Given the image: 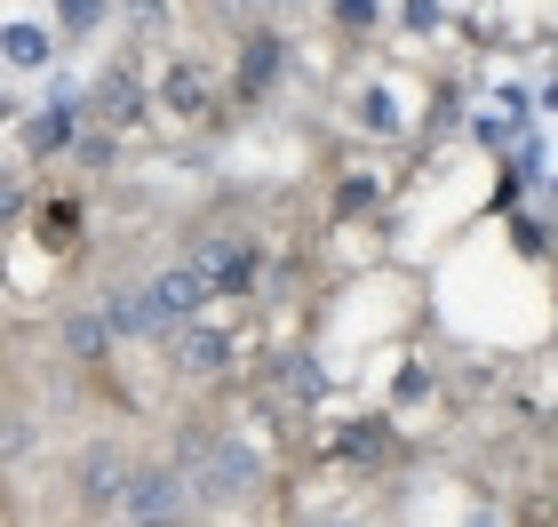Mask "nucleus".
I'll return each mask as SVG.
<instances>
[{"instance_id":"39448f33","label":"nucleus","mask_w":558,"mask_h":527,"mask_svg":"<svg viewBox=\"0 0 558 527\" xmlns=\"http://www.w3.org/2000/svg\"><path fill=\"white\" fill-rule=\"evenodd\" d=\"M175 336V368H192V375H223L232 368V328H216V320H184V328H168Z\"/></svg>"},{"instance_id":"0eeeda50","label":"nucleus","mask_w":558,"mask_h":527,"mask_svg":"<svg viewBox=\"0 0 558 527\" xmlns=\"http://www.w3.org/2000/svg\"><path fill=\"white\" fill-rule=\"evenodd\" d=\"M57 344L72 351V360H105V351H112V328H105V312H64V328H57Z\"/></svg>"},{"instance_id":"1a4fd4ad","label":"nucleus","mask_w":558,"mask_h":527,"mask_svg":"<svg viewBox=\"0 0 558 527\" xmlns=\"http://www.w3.org/2000/svg\"><path fill=\"white\" fill-rule=\"evenodd\" d=\"M72 136H81V120H72V105H48L40 120H33V129H24V153H72Z\"/></svg>"},{"instance_id":"f8f14e48","label":"nucleus","mask_w":558,"mask_h":527,"mask_svg":"<svg viewBox=\"0 0 558 527\" xmlns=\"http://www.w3.org/2000/svg\"><path fill=\"white\" fill-rule=\"evenodd\" d=\"M40 240H48V248H72V240H81V200H40Z\"/></svg>"},{"instance_id":"f03ea898","label":"nucleus","mask_w":558,"mask_h":527,"mask_svg":"<svg viewBox=\"0 0 558 527\" xmlns=\"http://www.w3.org/2000/svg\"><path fill=\"white\" fill-rule=\"evenodd\" d=\"M192 488L175 480V464H136V480H129V495H120V527H192Z\"/></svg>"},{"instance_id":"7ed1b4c3","label":"nucleus","mask_w":558,"mask_h":527,"mask_svg":"<svg viewBox=\"0 0 558 527\" xmlns=\"http://www.w3.org/2000/svg\"><path fill=\"white\" fill-rule=\"evenodd\" d=\"M192 280L208 288V296H247L264 280V248L247 240V232H208V240H192Z\"/></svg>"},{"instance_id":"dca6fc26","label":"nucleus","mask_w":558,"mask_h":527,"mask_svg":"<svg viewBox=\"0 0 558 527\" xmlns=\"http://www.w3.org/2000/svg\"><path fill=\"white\" fill-rule=\"evenodd\" d=\"M105 527H120V519H105Z\"/></svg>"},{"instance_id":"9b49d317","label":"nucleus","mask_w":558,"mask_h":527,"mask_svg":"<svg viewBox=\"0 0 558 527\" xmlns=\"http://www.w3.org/2000/svg\"><path fill=\"white\" fill-rule=\"evenodd\" d=\"M136 105H144V88H136V72H120V64H112V72H105V81H96V112H105V120H129Z\"/></svg>"},{"instance_id":"2eb2a0df","label":"nucleus","mask_w":558,"mask_h":527,"mask_svg":"<svg viewBox=\"0 0 558 527\" xmlns=\"http://www.w3.org/2000/svg\"><path fill=\"white\" fill-rule=\"evenodd\" d=\"M24 216V184H16V176H0V224H16Z\"/></svg>"},{"instance_id":"f257e3e1","label":"nucleus","mask_w":558,"mask_h":527,"mask_svg":"<svg viewBox=\"0 0 558 527\" xmlns=\"http://www.w3.org/2000/svg\"><path fill=\"white\" fill-rule=\"evenodd\" d=\"M175 480L192 488V504L232 512V504H247V495L264 488V464H256V447H247L240 432H208V423H192V432L175 440Z\"/></svg>"},{"instance_id":"20e7f679","label":"nucleus","mask_w":558,"mask_h":527,"mask_svg":"<svg viewBox=\"0 0 558 527\" xmlns=\"http://www.w3.org/2000/svg\"><path fill=\"white\" fill-rule=\"evenodd\" d=\"M129 480H136V456H129V447H112V440L81 447V464H72V495H81L96 519H112V512H120Z\"/></svg>"},{"instance_id":"9d476101","label":"nucleus","mask_w":558,"mask_h":527,"mask_svg":"<svg viewBox=\"0 0 558 527\" xmlns=\"http://www.w3.org/2000/svg\"><path fill=\"white\" fill-rule=\"evenodd\" d=\"M336 456H351V471H375V464L391 456L384 423H351V432H336Z\"/></svg>"},{"instance_id":"423d86ee","label":"nucleus","mask_w":558,"mask_h":527,"mask_svg":"<svg viewBox=\"0 0 558 527\" xmlns=\"http://www.w3.org/2000/svg\"><path fill=\"white\" fill-rule=\"evenodd\" d=\"M160 105H168L175 120H208V105H216L208 72H199V64H168V72H160Z\"/></svg>"},{"instance_id":"6e6552de","label":"nucleus","mask_w":558,"mask_h":527,"mask_svg":"<svg viewBox=\"0 0 558 527\" xmlns=\"http://www.w3.org/2000/svg\"><path fill=\"white\" fill-rule=\"evenodd\" d=\"M271 72H279V40L256 33V40L240 48V64H232V88H240V96H264V88H271Z\"/></svg>"},{"instance_id":"ddd939ff","label":"nucleus","mask_w":558,"mask_h":527,"mask_svg":"<svg viewBox=\"0 0 558 527\" xmlns=\"http://www.w3.org/2000/svg\"><path fill=\"white\" fill-rule=\"evenodd\" d=\"M0 48H9L16 64H40V57H48V40L33 33V24H16V33H0Z\"/></svg>"},{"instance_id":"4468645a","label":"nucleus","mask_w":558,"mask_h":527,"mask_svg":"<svg viewBox=\"0 0 558 527\" xmlns=\"http://www.w3.org/2000/svg\"><path fill=\"white\" fill-rule=\"evenodd\" d=\"M57 9H64V24H72V33H88V24H96V9H105V0H57Z\"/></svg>"}]
</instances>
